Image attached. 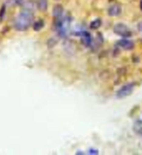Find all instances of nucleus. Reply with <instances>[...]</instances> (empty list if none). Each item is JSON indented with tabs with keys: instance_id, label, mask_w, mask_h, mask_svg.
Segmentation results:
<instances>
[{
	"instance_id": "1",
	"label": "nucleus",
	"mask_w": 142,
	"mask_h": 155,
	"mask_svg": "<svg viewBox=\"0 0 142 155\" xmlns=\"http://www.w3.org/2000/svg\"><path fill=\"white\" fill-rule=\"evenodd\" d=\"M33 21V14L29 10H23L15 21V28L17 30H26Z\"/></svg>"
},
{
	"instance_id": "2",
	"label": "nucleus",
	"mask_w": 142,
	"mask_h": 155,
	"mask_svg": "<svg viewBox=\"0 0 142 155\" xmlns=\"http://www.w3.org/2000/svg\"><path fill=\"white\" fill-rule=\"evenodd\" d=\"M134 82H130V84H125L123 87H121V88L117 91V97L118 98H125V97L129 96L131 94V92L133 91L134 89Z\"/></svg>"
},
{
	"instance_id": "3",
	"label": "nucleus",
	"mask_w": 142,
	"mask_h": 155,
	"mask_svg": "<svg viewBox=\"0 0 142 155\" xmlns=\"http://www.w3.org/2000/svg\"><path fill=\"white\" fill-rule=\"evenodd\" d=\"M114 32L117 34V35L122 36L124 38L131 36V31L130 30L128 26L125 25L123 23H117L114 26Z\"/></svg>"
},
{
	"instance_id": "4",
	"label": "nucleus",
	"mask_w": 142,
	"mask_h": 155,
	"mask_svg": "<svg viewBox=\"0 0 142 155\" xmlns=\"http://www.w3.org/2000/svg\"><path fill=\"white\" fill-rule=\"evenodd\" d=\"M118 46L121 47L122 48H124V50H133L134 48V43L129 40V39L124 38L118 42Z\"/></svg>"
},
{
	"instance_id": "5",
	"label": "nucleus",
	"mask_w": 142,
	"mask_h": 155,
	"mask_svg": "<svg viewBox=\"0 0 142 155\" xmlns=\"http://www.w3.org/2000/svg\"><path fill=\"white\" fill-rule=\"evenodd\" d=\"M62 13H63V8L61 5L57 4L56 5L55 7L53 9V16L56 19H61V16H62Z\"/></svg>"
},
{
	"instance_id": "6",
	"label": "nucleus",
	"mask_w": 142,
	"mask_h": 155,
	"mask_svg": "<svg viewBox=\"0 0 142 155\" xmlns=\"http://www.w3.org/2000/svg\"><path fill=\"white\" fill-rule=\"evenodd\" d=\"M120 13H121V7L118 4L111 5V6L108 8V15L111 17L118 16V15H120Z\"/></svg>"
},
{
	"instance_id": "7",
	"label": "nucleus",
	"mask_w": 142,
	"mask_h": 155,
	"mask_svg": "<svg viewBox=\"0 0 142 155\" xmlns=\"http://www.w3.org/2000/svg\"><path fill=\"white\" fill-rule=\"evenodd\" d=\"M37 7L41 12H45L48 8V0H37Z\"/></svg>"
},
{
	"instance_id": "8",
	"label": "nucleus",
	"mask_w": 142,
	"mask_h": 155,
	"mask_svg": "<svg viewBox=\"0 0 142 155\" xmlns=\"http://www.w3.org/2000/svg\"><path fill=\"white\" fill-rule=\"evenodd\" d=\"M82 43L84 44L85 46H90L91 44H92V37H91V35L88 32H85L84 34H83Z\"/></svg>"
},
{
	"instance_id": "9",
	"label": "nucleus",
	"mask_w": 142,
	"mask_h": 155,
	"mask_svg": "<svg viewBox=\"0 0 142 155\" xmlns=\"http://www.w3.org/2000/svg\"><path fill=\"white\" fill-rule=\"evenodd\" d=\"M22 5L26 10H29V11H31V12L34 10V7H35L32 0H26V1H23Z\"/></svg>"
},
{
	"instance_id": "10",
	"label": "nucleus",
	"mask_w": 142,
	"mask_h": 155,
	"mask_svg": "<svg viewBox=\"0 0 142 155\" xmlns=\"http://www.w3.org/2000/svg\"><path fill=\"white\" fill-rule=\"evenodd\" d=\"M100 25H101V21L99 18H96V19H95L94 21H92L91 22V28L92 29H97V28H99L100 27Z\"/></svg>"
},
{
	"instance_id": "11",
	"label": "nucleus",
	"mask_w": 142,
	"mask_h": 155,
	"mask_svg": "<svg viewBox=\"0 0 142 155\" xmlns=\"http://www.w3.org/2000/svg\"><path fill=\"white\" fill-rule=\"evenodd\" d=\"M43 26H44V21L40 19V21H36L35 23L33 24V29L35 31H39V30H41V29L43 28Z\"/></svg>"
},
{
	"instance_id": "12",
	"label": "nucleus",
	"mask_w": 142,
	"mask_h": 155,
	"mask_svg": "<svg viewBox=\"0 0 142 155\" xmlns=\"http://www.w3.org/2000/svg\"><path fill=\"white\" fill-rule=\"evenodd\" d=\"M56 44H57V40H56V39H54V38H51L50 40L47 42V45H48L49 48H53L54 46L56 45Z\"/></svg>"
},
{
	"instance_id": "13",
	"label": "nucleus",
	"mask_w": 142,
	"mask_h": 155,
	"mask_svg": "<svg viewBox=\"0 0 142 155\" xmlns=\"http://www.w3.org/2000/svg\"><path fill=\"white\" fill-rule=\"evenodd\" d=\"M89 153L90 154H97V153H99V151H97V150H95V149H90Z\"/></svg>"
},
{
	"instance_id": "14",
	"label": "nucleus",
	"mask_w": 142,
	"mask_h": 155,
	"mask_svg": "<svg viewBox=\"0 0 142 155\" xmlns=\"http://www.w3.org/2000/svg\"><path fill=\"white\" fill-rule=\"evenodd\" d=\"M138 29L140 31H142V22H140L139 24H138Z\"/></svg>"
},
{
	"instance_id": "15",
	"label": "nucleus",
	"mask_w": 142,
	"mask_h": 155,
	"mask_svg": "<svg viewBox=\"0 0 142 155\" xmlns=\"http://www.w3.org/2000/svg\"><path fill=\"white\" fill-rule=\"evenodd\" d=\"M140 9L142 10V0H141V1H140Z\"/></svg>"
},
{
	"instance_id": "16",
	"label": "nucleus",
	"mask_w": 142,
	"mask_h": 155,
	"mask_svg": "<svg viewBox=\"0 0 142 155\" xmlns=\"http://www.w3.org/2000/svg\"><path fill=\"white\" fill-rule=\"evenodd\" d=\"M0 21H1V18H0Z\"/></svg>"
}]
</instances>
